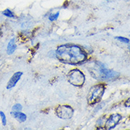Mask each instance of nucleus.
<instances>
[{
  "mask_svg": "<svg viewBox=\"0 0 130 130\" xmlns=\"http://www.w3.org/2000/svg\"><path fill=\"white\" fill-rule=\"evenodd\" d=\"M11 114H13V116L14 118H16L17 120L20 122H23L26 120V115L23 112H21V111L19 112H12Z\"/></svg>",
  "mask_w": 130,
  "mask_h": 130,
  "instance_id": "nucleus-8",
  "label": "nucleus"
},
{
  "mask_svg": "<svg viewBox=\"0 0 130 130\" xmlns=\"http://www.w3.org/2000/svg\"><path fill=\"white\" fill-rule=\"evenodd\" d=\"M3 14L4 16H7V17H9V18H13L14 17V14H13V12L9 10V9H7L6 10H4L3 11Z\"/></svg>",
  "mask_w": 130,
  "mask_h": 130,
  "instance_id": "nucleus-10",
  "label": "nucleus"
},
{
  "mask_svg": "<svg viewBox=\"0 0 130 130\" xmlns=\"http://www.w3.org/2000/svg\"><path fill=\"white\" fill-rule=\"evenodd\" d=\"M0 34H1V33H0Z\"/></svg>",
  "mask_w": 130,
  "mask_h": 130,
  "instance_id": "nucleus-17",
  "label": "nucleus"
},
{
  "mask_svg": "<svg viewBox=\"0 0 130 130\" xmlns=\"http://www.w3.org/2000/svg\"><path fill=\"white\" fill-rule=\"evenodd\" d=\"M129 51H130V43L129 44Z\"/></svg>",
  "mask_w": 130,
  "mask_h": 130,
  "instance_id": "nucleus-16",
  "label": "nucleus"
},
{
  "mask_svg": "<svg viewBox=\"0 0 130 130\" xmlns=\"http://www.w3.org/2000/svg\"><path fill=\"white\" fill-rule=\"evenodd\" d=\"M22 75H23V73L22 72H16V73H15L12 75V77L11 78L9 81L8 82V84H7V89H11L13 87H15L16 83H17V82L19 80L20 78H21Z\"/></svg>",
  "mask_w": 130,
  "mask_h": 130,
  "instance_id": "nucleus-7",
  "label": "nucleus"
},
{
  "mask_svg": "<svg viewBox=\"0 0 130 130\" xmlns=\"http://www.w3.org/2000/svg\"><path fill=\"white\" fill-rule=\"evenodd\" d=\"M59 15V11H57L56 14H52L50 16H49V20H50L51 21H55L58 19Z\"/></svg>",
  "mask_w": 130,
  "mask_h": 130,
  "instance_id": "nucleus-12",
  "label": "nucleus"
},
{
  "mask_svg": "<svg viewBox=\"0 0 130 130\" xmlns=\"http://www.w3.org/2000/svg\"><path fill=\"white\" fill-rule=\"evenodd\" d=\"M105 87L103 83L92 86L87 95V102L89 105L98 103L103 96Z\"/></svg>",
  "mask_w": 130,
  "mask_h": 130,
  "instance_id": "nucleus-3",
  "label": "nucleus"
},
{
  "mask_svg": "<svg viewBox=\"0 0 130 130\" xmlns=\"http://www.w3.org/2000/svg\"><path fill=\"white\" fill-rule=\"evenodd\" d=\"M57 117L63 120L71 119L74 114V110L69 105H59L56 108Z\"/></svg>",
  "mask_w": 130,
  "mask_h": 130,
  "instance_id": "nucleus-5",
  "label": "nucleus"
},
{
  "mask_svg": "<svg viewBox=\"0 0 130 130\" xmlns=\"http://www.w3.org/2000/svg\"><path fill=\"white\" fill-rule=\"evenodd\" d=\"M68 81L73 85L76 87H81L85 82V76L84 73L78 69H74L69 72L67 75Z\"/></svg>",
  "mask_w": 130,
  "mask_h": 130,
  "instance_id": "nucleus-4",
  "label": "nucleus"
},
{
  "mask_svg": "<svg viewBox=\"0 0 130 130\" xmlns=\"http://www.w3.org/2000/svg\"><path fill=\"white\" fill-rule=\"evenodd\" d=\"M16 49V43H15V39H11L8 43V46H7V53L9 55L12 54L15 51Z\"/></svg>",
  "mask_w": 130,
  "mask_h": 130,
  "instance_id": "nucleus-9",
  "label": "nucleus"
},
{
  "mask_svg": "<svg viewBox=\"0 0 130 130\" xmlns=\"http://www.w3.org/2000/svg\"><path fill=\"white\" fill-rule=\"evenodd\" d=\"M115 39L124 43H129L130 42L129 39L125 38V37H122V36H117V37H115Z\"/></svg>",
  "mask_w": 130,
  "mask_h": 130,
  "instance_id": "nucleus-11",
  "label": "nucleus"
},
{
  "mask_svg": "<svg viewBox=\"0 0 130 130\" xmlns=\"http://www.w3.org/2000/svg\"><path fill=\"white\" fill-rule=\"evenodd\" d=\"M56 58L64 63L78 65L87 59L86 53L78 46L66 44L59 46L56 51Z\"/></svg>",
  "mask_w": 130,
  "mask_h": 130,
  "instance_id": "nucleus-1",
  "label": "nucleus"
},
{
  "mask_svg": "<svg viewBox=\"0 0 130 130\" xmlns=\"http://www.w3.org/2000/svg\"><path fill=\"white\" fill-rule=\"evenodd\" d=\"M124 105L126 106V107H130V98L129 99H127L126 102H125V103H124Z\"/></svg>",
  "mask_w": 130,
  "mask_h": 130,
  "instance_id": "nucleus-15",
  "label": "nucleus"
},
{
  "mask_svg": "<svg viewBox=\"0 0 130 130\" xmlns=\"http://www.w3.org/2000/svg\"><path fill=\"white\" fill-rule=\"evenodd\" d=\"M122 119V116L119 114H111L108 120L106 121L105 127L106 129H112L116 127L117 124Z\"/></svg>",
  "mask_w": 130,
  "mask_h": 130,
  "instance_id": "nucleus-6",
  "label": "nucleus"
},
{
  "mask_svg": "<svg viewBox=\"0 0 130 130\" xmlns=\"http://www.w3.org/2000/svg\"><path fill=\"white\" fill-rule=\"evenodd\" d=\"M21 110H22V106H21V104H16L12 107V110L13 112H19V111H21Z\"/></svg>",
  "mask_w": 130,
  "mask_h": 130,
  "instance_id": "nucleus-14",
  "label": "nucleus"
},
{
  "mask_svg": "<svg viewBox=\"0 0 130 130\" xmlns=\"http://www.w3.org/2000/svg\"><path fill=\"white\" fill-rule=\"evenodd\" d=\"M0 116H1V118H2V124H3L4 126H5L6 125V124H7V118H6V116H5V114L3 112H0Z\"/></svg>",
  "mask_w": 130,
  "mask_h": 130,
  "instance_id": "nucleus-13",
  "label": "nucleus"
},
{
  "mask_svg": "<svg viewBox=\"0 0 130 130\" xmlns=\"http://www.w3.org/2000/svg\"><path fill=\"white\" fill-rule=\"evenodd\" d=\"M88 70L92 76L99 80H109L117 78L120 74L116 71L107 69L100 62H93L88 66Z\"/></svg>",
  "mask_w": 130,
  "mask_h": 130,
  "instance_id": "nucleus-2",
  "label": "nucleus"
}]
</instances>
